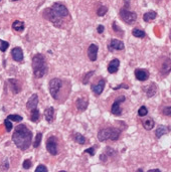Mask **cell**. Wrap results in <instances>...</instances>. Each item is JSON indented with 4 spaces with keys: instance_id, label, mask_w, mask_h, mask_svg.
<instances>
[{
    "instance_id": "obj_12",
    "label": "cell",
    "mask_w": 171,
    "mask_h": 172,
    "mask_svg": "<svg viewBox=\"0 0 171 172\" xmlns=\"http://www.w3.org/2000/svg\"><path fill=\"white\" fill-rule=\"evenodd\" d=\"M105 85H106V81L102 79L96 85H92V86H91V88H92V91L94 92V94H95V95H97V96H99V95H101L102 92L104 91Z\"/></svg>"
},
{
    "instance_id": "obj_40",
    "label": "cell",
    "mask_w": 171,
    "mask_h": 172,
    "mask_svg": "<svg viewBox=\"0 0 171 172\" xmlns=\"http://www.w3.org/2000/svg\"><path fill=\"white\" fill-rule=\"evenodd\" d=\"M113 29H114V31H116V32H120V33H121V32H123L122 30H121V29L119 28V27H118V25L115 23V22H114V23H113Z\"/></svg>"
},
{
    "instance_id": "obj_21",
    "label": "cell",
    "mask_w": 171,
    "mask_h": 172,
    "mask_svg": "<svg viewBox=\"0 0 171 172\" xmlns=\"http://www.w3.org/2000/svg\"><path fill=\"white\" fill-rule=\"evenodd\" d=\"M45 120L48 122V123H52L54 120V107H48L46 108L45 111Z\"/></svg>"
},
{
    "instance_id": "obj_19",
    "label": "cell",
    "mask_w": 171,
    "mask_h": 172,
    "mask_svg": "<svg viewBox=\"0 0 171 172\" xmlns=\"http://www.w3.org/2000/svg\"><path fill=\"white\" fill-rule=\"evenodd\" d=\"M8 83H9L10 87H11V91L14 94H18L19 92L21 91V86L19 84V82L15 79H9L8 80Z\"/></svg>"
},
{
    "instance_id": "obj_41",
    "label": "cell",
    "mask_w": 171,
    "mask_h": 172,
    "mask_svg": "<svg viewBox=\"0 0 171 172\" xmlns=\"http://www.w3.org/2000/svg\"><path fill=\"white\" fill-rule=\"evenodd\" d=\"M104 29H105V27H104L103 25H99V26L97 27V31H98L99 33H103V32H104Z\"/></svg>"
},
{
    "instance_id": "obj_15",
    "label": "cell",
    "mask_w": 171,
    "mask_h": 172,
    "mask_svg": "<svg viewBox=\"0 0 171 172\" xmlns=\"http://www.w3.org/2000/svg\"><path fill=\"white\" fill-rule=\"evenodd\" d=\"M11 55H12L13 60H14L15 62H18V63L22 62L23 51L20 48H13L12 51H11Z\"/></svg>"
},
{
    "instance_id": "obj_25",
    "label": "cell",
    "mask_w": 171,
    "mask_h": 172,
    "mask_svg": "<svg viewBox=\"0 0 171 172\" xmlns=\"http://www.w3.org/2000/svg\"><path fill=\"white\" fill-rule=\"evenodd\" d=\"M167 132H168V128H167V127H165V126H159L158 128L156 129L155 135H156L157 138H160V137H162L163 135L166 134Z\"/></svg>"
},
{
    "instance_id": "obj_20",
    "label": "cell",
    "mask_w": 171,
    "mask_h": 172,
    "mask_svg": "<svg viewBox=\"0 0 171 172\" xmlns=\"http://www.w3.org/2000/svg\"><path fill=\"white\" fill-rule=\"evenodd\" d=\"M143 90L145 91V94L147 95V97L151 98V97H153L156 94L157 87H156V85L154 84V83H152V84H150L149 86H147V87L143 88Z\"/></svg>"
},
{
    "instance_id": "obj_5",
    "label": "cell",
    "mask_w": 171,
    "mask_h": 172,
    "mask_svg": "<svg viewBox=\"0 0 171 172\" xmlns=\"http://www.w3.org/2000/svg\"><path fill=\"white\" fill-rule=\"evenodd\" d=\"M43 16H45L48 21H51V23H54L57 27H59L62 24V17H59V16L51 9V8H46V9L43 11Z\"/></svg>"
},
{
    "instance_id": "obj_39",
    "label": "cell",
    "mask_w": 171,
    "mask_h": 172,
    "mask_svg": "<svg viewBox=\"0 0 171 172\" xmlns=\"http://www.w3.org/2000/svg\"><path fill=\"white\" fill-rule=\"evenodd\" d=\"M35 171L36 172H39V171H45V172H48V168L45 167V165H38L37 167H36V169H35Z\"/></svg>"
},
{
    "instance_id": "obj_43",
    "label": "cell",
    "mask_w": 171,
    "mask_h": 172,
    "mask_svg": "<svg viewBox=\"0 0 171 172\" xmlns=\"http://www.w3.org/2000/svg\"><path fill=\"white\" fill-rule=\"evenodd\" d=\"M149 171H160V169H150Z\"/></svg>"
},
{
    "instance_id": "obj_13",
    "label": "cell",
    "mask_w": 171,
    "mask_h": 172,
    "mask_svg": "<svg viewBox=\"0 0 171 172\" xmlns=\"http://www.w3.org/2000/svg\"><path fill=\"white\" fill-rule=\"evenodd\" d=\"M109 48L111 51H123L125 48L124 46V43L123 41H121L119 39H112L110 41V44H109Z\"/></svg>"
},
{
    "instance_id": "obj_6",
    "label": "cell",
    "mask_w": 171,
    "mask_h": 172,
    "mask_svg": "<svg viewBox=\"0 0 171 172\" xmlns=\"http://www.w3.org/2000/svg\"><path fill=\"white\" fill-rule=\"evenodd\" d=\"M120 17L122 18V20L127 24H132L136 21L137 19V14L135 12H132V11H129L126 8H122L120 10Z\"/></svg>"
},
{
    "instance_id": "obj_46",
    "label": "cell",
    "mask_w": 171,
    "mask_h": 172,
    "mask_svg": "<svg viewBox=\"0 0 171 172\" xmlns=\"http://www.w3.org/2000/svg\"><path fill=\"white\" fill-rule=\"evenodd\" d=\"M0 1H1V0H0Z\"/></svg>"
},
{
    "instance_id": "obj_24",
    "label": "cell",
    "mask_w": 171,
    "mask_h": 172,
    "mask_svg": "<svg viewBox=\"0 0 171 172\" xmlns=\"http://www.w3.org/2000/svg\"><path fill=\"white\" fill-rule=\"evenodd\" d=\"M157 16V13L155 11H149V12H146L144 15H143V19L146 22H150L152 21L153 19H155Z\"/></svg>"
},
{
    "instance_id": "obj_27",
    "label": "cell",
    "mask_w": 171,
    "mask_h": 172,
    "mask_svg": "<svg viewBox=\"0 0 171 172\" xmlns=\"http://www.w3.org/2000/svg\"><path fill=\"white\" fill-rule=\"evenodd\" d=\"M74 140L76 141L77 143L81 144V145L86 144V138L82 134H80V133H76V134L74 135Z\"/></svg>"
},
{
    "instance_id": "obj_37",
    "label": "cell",
    "mask_w": 171,
    "mask_h": 172,
    "mask_svg": "<svg viewBox=\"0 0 171 172\" xmlns=\"http://www.w3.org/2000/svg\"><path fill=\"white\" fill-rule=\"evenodd\" d=\"M95 149H96V146L91 147V148H89V149H86L85 153H89L91 156H94V155H95Z\"/></svg>"
},
{
    "instance_id": "obj_23",
    "label": "cell",
    "mask_w": 171,
    "mask_h": 172,
    "mask_svg": "<svg viewBox=\"0 0 171 172\" xmlns=\"http://www.w3.org/2000/svg\"><path fill=\"white\" fill-rule=\"evenodd\" d=\"M39 117H40V113L39 111L37 110V108L30 110V120L32 122H37L39 120Z\"/></svg>"
},
{
    "instance_id": "obj_18",
    "label": "cell",
    "mask_w": 171,
    "mask_h": 172,
    "mask_svg": "<svg viewBox=\"0 0 171 172\" xmlns=\"http://www.w3.org/2000/svg\"><path fill=\"white\" fill-rule=\"evenodd\" d=\"M76 106L80 112H84V111L87 110L88 106H89V102H88V100H86V99L79 98L76 101Z\"/></svg>"
},
{
    "instance_id": "obj_16",
    "label": "cell",
    "mask_w": 171,
    "mask_h": 172,
    "mask_svg": "<svg viewBox=\"0 0 171 172\" xmlns=\"http://www.w3.org/2000/svg\"><path fill=\"white\" fill-rule=\"evenodd\" d=\"M119 66H120V60L118 59L112 60L108 65V71L110 74H115L117 73L119 70Z\"/></svg>"
},
{
    "instance_id": "obj_17",
    "label": "cell",
    "mask_w": 171,
    "mask_h": 172,
    "mask_svg": "<svg viewBox=\"0 0 171 172\" xmlns=\"http://www.w3.org/2000/svg\"><path fill=\"white\" fill-rule=\"evenodd\" d=\"M37 104H38V96L36 94H33L31 97L29 98V100L26 103V108L28 110H32L34 108H37Z\"/></svg>"
},
{
    "instance_id": "obj_38",
    "label": "cell",
    "mask_w": 171,
    "mask_h": 172,
    "mask_svg": "<svg viewBox=\"0 0 171 172\" xmlns=\"http://www.w3.org/2000/svg\"><path fill=\"white\" fill-rule=\"evenodd\" d=\"M23 168L24 169H29L30 167H31V161H30L29 159H26V160H24V162H23Z\"/></svg>"
},
{
    "instance_id": "obj_1",
    "label": "cell",
    "mask_w": 171,
    "mask_h": 172,
    "mask_svg": "<svg viewBox=\"0 0 171 172\" xmlns=\"http://www.w3.org/2000/svg\"><path fill=\"white\" fill-rule=\"evenodd\" d=\"M12 140L17 148L20 150H26L31 145L32 133L25 125L20 124L15 128L12 135Z\"/></svg>"
},
{
    "instance_id": "obj_9",
    "label": "cell",
    "mask_w": 171,
    "mask_h": 172,
    "mask_svg": "<svg viewBox=\"0 0 171 172\" xmlns=\"http://www.w3.org/2000/svg\"><path fill=\"white\" fill-rule=\"evenodd\" d=\"M125 97L124 96H120L119 98H117L115 100V102L113 103L112 105V108H111V113L113 115H116V116H120L122 114V109L120 107V104L123 102H125Z\"/></svg>"
},
{
    "instance_id": "obj_29",
    "label": "cell",
    "mask_w": 171,
    "mask_h": 172,
    "mask_svg": "<svg viewBox=\"0 0 171 172\" xmlns=\"http://www.w3.org/2000/svg\"><path fill=\"white\" fill-rule=\"evenodd\" d=\"M41 139H42V134H41V133H37L36 136H35V140H34V142H33V147H34V148H37V147L40 145Z\"/></svg>"
},
{
    "instance_id": "obj_28",
    "label": "cell",
    "mask_w": 171,
    "mask_h": 172,
    "mask_svg": "<svg viewBox=\"0 0 171 172\" xmlns=\"http://www.w3.org/2000/svg\"><path fill=\"white\" fill-rule=\"evenodd\" d=\"M132 34H133L135 37H138V38H143L146 36V33L139 28H134L133 31H132Z\"/></svg>"
},
{
    "instance_id": "obj_30",
    "label": "cell",
    "mask_w": 171,
    "mask_h": 172,
    "mask_svg": "<svg viewBox=\"0 0 171 172\" xmlns=\"http://www.w3.org/2000/svg\"><path fill=\"white\" fill-rule=\"evenodd\" d=\"M94 74H95V71H89V73L86 74L85 77H84V79H83V84H85V85H88V84H89L91 77H92Z\"/></svg>"
},
{
    "instance_id": "obj_2",
    "label": "cell",
    "mask_w": 171,
    "mask_h": 172,
    "mask_svg": "<svg viewBox=\"0 0 171 172\" xmlns=\"http://www.w3.org/2000/svg\"><path fill=\"white\" fill-rule=\"evenodd\" d=\"M32 71H33V76L36 79H40L46 74L48 65L45 57L41 54H36L32 57Z\"/></svg>"
},
{
    "instance_id": "obj_8",
    "label": "cell",
    "mask_w": 171,
    "mask_h": 172,
    "mask_svg": "<svg viewBox=\"0 0 171 172\" xmlns=\"http://www.w3.org/2000/svg\"><path fill=\"white\" fill-rule=\"evenodd\" d=\"M51 9L54 11V12L57 13V15L59 16V17H67L68 15V8L65 6L62 3H60V2H56L54 5H52Z\"/></svg>"
},
{
    "instance_id": "obj_4",
    "label": "cell",
    "mask_w": 171,
    "mask_h": 172,
    "mask_svg": "<svg viewBox=\"0 0 171 172\" xmlns=\"http://www.w3.org/2000/svg\"><path fill=\"white\" fill-rule=\"evenodd\" d=\"M49 94L51 95V97L54 99L57 100L59 99L60 90L62 88V81L60 79H57V77H54L49 81Z\"/></svg>"
},
{
    "instance_id": "obj_44",
    "label": "cell",
    "mask_w": 171,
    "mask_h": 172,
    "mask_svg": "<svg viewBox=\"0 0 171 172\" xmlns=\"http://www.w3.org/2000/svg\"><path fill=\"white\" fill-rule=\"evenodd\" d=\"M12 1H18V0H12Z\"/></svg>"
},
{
    "instance_id": "obj_7",
    "label": "cell",
    "mask_w": 171,
    "mask_h": 172,
    "mask_svg": "<svg viewBox=\"0 0 171 172\" xmlns=\"http://www.w3.org/2000/svg\"><path fill=\"white\" fill-rule=\"evenodd\" d=\"M46 150L54 156L59 153V144H57V138L56 136H51L46 140Z\"/></svg>"
},
{
    "instance_id": "obj_33",
    "label": "cell",
    "mask_w": 171,
    "mask_h": 172,
    "mask_svg": "<svg viewBox=\"0 0 171 172\" xmlns=\"http://www.w3.org/2000/svg\"><path fill=\"white\" fill-rule=\"evenodd\" d=\"M7 119H9L10 121H14V122H21L22 121V117L19 115H9L7 117Z\"/></svg>"
},
{
    "instance_id": "obj_36",
    "label": "cell",
    "mask_w": 171,
    "mask_h": 172,
    "mask_svg": "<svg viewBox=\"0 0 171 172\" xmlns=\"http://www.w3.org/2000/svg\"><path fill=\"white\" fill-rule=\"evenodd\" d=\"M162 113H163V115H165V116L171 117V106L164 107L163 109H162Z\"/></svg>"
},
{
    "instance_id": "obj_35",
    "label": "cell",
    "mask_w": 171,
    "mask_h": 172,
    "mask_svg": "<svg viewBox=\"0 0 171 172\" xmlns=\"http://www.w3.org/2000/svg\"><path fill=\"white\" fill-rule=\"evenodd\" d=\"M4 125H5V127H6V131L7 132H10L13 128L12 123H11V121H10L9 119H6V120L4 121Z\"/></svg>"
},
{
    "instance_id": "obj_11",
    "label": "cell",
    "mask_w": 171,
    "mask_h": 172,
    "mask_svg": "<svg viewBox=\"0 0 171 172\" xmlns=\"http://www.w3.org/2000/svg\"><path fill=\"white\" fill-rule=\"evenodd\" d=\"M98 51H99V48L96 44L93 43L89 46V48H88V57H89L91 62H96V60H97Z\"/></svg>"
},
{
    "instance_id": "obj_42",
    "label": "cell",
    "mask_w": 171,
    "mask_h": 172,
    "mask_svg": "<svg viewBox=\"0 0 171 172\" xmlns=\"http://www.w3.org/2000/svg\"><path fill=\"white\" fill-rule=\"evenodd\" d=\"M101 160H102V161H106V160H107V156H106V155L102 154L101 155Z\"/></svg>"
},
{
    "instance_id": "obj_3",
    "label": "cell",
    "mask_w": 171,
    "mask_h": 172,
    "mask_svg": "<svg viewBox=\"0 0 171 172\" xmlns=\"http://www.w3.org/2000/svg\"><path fill=\"white\" fill-rule=\"evenodd\" d=\"M121 134V131L117 128H113V127H108V128H104L98 133V139L101 142L107 140H112L116 141L119 139Z\"/></svg>"
},
{
    "instance_id": "obj_14",
    "label": "cell",
    "mask_w": 171,
    "mask_h": 172,
    "mask_svg": "<svg viewBox=\"0 0 171 172\" xmlns=\"http://www.w3.org/2000/svg\"><path fill=\"white\" fill-rule=\"evenodd\" d=\"M135 77L138 81H141V82H144V81H147L148 77H149V73L146 70H141V69H137L135 71Z\"/></svg>"
},
{
    "instance_id": "obj_10",
    "label": "cell",
    "mask_w": 171,
    "mask_h": 172,
    "mask_svg": "<svg viewBox=\"0 0 171 172\" xmlns=\"http://www.w3.org/2000/svg\"><path fill=\"white\" fill-rule=\"evenodd\" d=\"M159 71L162 74H169L171 71V59H169V57H165V59L162 60Z\"/></svg>"
},
{
    "instance_id": "obj_31",
    "label": "cell",
    "mask_w": 171,
    "mask_h": 172,
    "mask_svg": "<svg viewBox=\"0 0 171 172\" xmlns=\"http://www.w3.org/2000/svg\"><path fill=\"white\" fill-rule=\"evenodd\" d=\"M8 48H9V43L5 40L0 39V51H1L2 52H4Z\"/></svg>"
},
{
    "instance_id": "obj_32",
    "label": "cell",
    "mask_w": 171,
    "mask_h": 172,
    "mask_svg": "<svg viewBox=\"0 0 171 172\" xmlns=\"http://www.w3.org/2000/svg\"><path fill=\"white\" fill-rule=\"evenodd\" d=\"M148 114V109L146 108L145 106H142L141 108H139V110H138V115L140 116V117H144Z\"/></svg>"
},
{
    "instance_id": "obj_45",
    "label": "cell",
    "mask_w": 171,
    "mask_h": 172,
    "mask_svg": "<svg viewBox=\"0 0 171 172\" xmlns=\"http://www.w3.org/2000/svg\"><path fill=\"white\" fill-rule=\"evenodd\" d=\"M170 39H171V32H170Z\"/></svg>"
},
{
    "instance_id": "obj_34",
    "label": "cell",
    "mask_w": 171,
    "mask_h": 172,
    "mask_svg": "<svg viewBox=\"0 0 171 172\" xmlns=\"http://www.w3.org/2000/svg\"><path fill=\"white\" fill-rule=\"evenodd\" d=\"M107 11H108V8L106 6H101L99 7V9L97 10V14L99 16H104L107 13Z\"/></svg>"
},
{
    "instance_id": "obj_22",
    "label": "cell",
    "mask_w": 171,
    "mask_h": 172,
    "mask_svg": "<svg viewBox=\"0 0 171 172\" xmlns=\"http://www.w3.org/2000/svg\"><path fill=\"white\" fill-rule=\"evenodd\" d=\"M24 27H25V25H24V23L22 21L20 20H15L14 22L12 23V28L15 30V31L17 32H21L24 30Z\"/></svg>"
},
{
    "instance_id": "obj_26",
    "label": "cell",
    "mask_w": 171,
    "mask_h": 172,
    "mask_svg": "<svg viewBox=\"0 0 171 172\" xmlns=\"http://www.w3.org/2000/svg\"><path fill=\"white\" fill-rule=\"evenodd\" d=\"M154 125H155V122H154L151 118H148L147 120L143 121V127H144L146 130H148V131H149V130L153 129Z\"/></svg>"
}]
</instances>
